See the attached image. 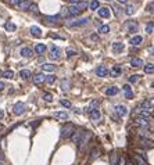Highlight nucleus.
Segmentation results:
<instances>
[{
  "label": "nucleus",
  "mask_w": 154,
  "mask_h": 165,
  "mask_svg": "<svg viewBox=\"0 0 154 165\" xmlns=\"http://www.w3.org/2000/svg\"><path fill=\"white\" fill-rule=\"evenodd\" d=\"M135 124L139 125V126H143V128H147L150 124V121H149V118H145V117H140V115H139V117L135 119Z\"/></svg>",
  "instance_id": "obj_9"
},
{
  "label": "nucleus",
  "mask_w": 154,
  "mask_h": 165,
  "mask_svg": "<svg viewBox=\"0 0 154 165\" xmlns=\"http://www.w3.org/2000/svg\"><path fill=\"white\" fill-rule=\"evenodd\" d=\"M46 82L50 83V85H51V83H54L56 82V76L54 75H49V76H46Z\"/></svg>",
  "instance_id": "obj_42"
},
{
  "label": "nucleus",
  "mask_w": 154,
  "mask_h": 165,
  "mask_svg": "<svg viewBox=\"0 0 154 165\" xmlns=\"http://www.w3.org/2000/svg\"><path fill=\"white\" fill-rule=\"evenodd\" d=\"M151 110H154V104H153V106H151Z\"/></svg>",
  "instance_id": "obj_59"
},
{
  "label": "nucleus",
  "mask_w": 154,
  "mask_h": 165,
  "mask_svg": "<svg viewBox=\"0 0 154 165\" xmlns=\"http://www.w3.org/2000/svg\"><path fill=\"white\" fill-rule=\"evenodd\" d=\"M4 28L7 29V31H9V32H14V31L17 29V25L9 21V22H6V24H4Z\"/></svg>",
  "instance_id": "obj_27"
},
{
  "label": "nucleus",
  "mask_w": 154,
  "mask_h": 165,
  "mask_svg": "<svg viewBox=\"0 0 154 165\" xmlns=\"http://www.w3.org/2000/svg\"><path fill=\"white\" fill-rule=\"evenodd\" d=\"M146 10H147L149 13H154V1L149 3V4H147V7H146Z\"/></svg>",
  "instance_id": "obj_45"
},
{
  "label": "nucleus",
  "mask_w": 154,
  "mask_h": 165,
  "mask_svg": "<svg viewBox=\"0 0 154 165\" xmlns=\"http://www.w3.org/2000/svg\"><path fill=\"white\" fill-rule=\"evenodd\" d=\"M107 1H110V0H107Z\"/></svg>",
  "instance_id": "obj_61"
},
{
  "label": "nucleus",
  "mask_w": 154,
  "mask_h": 165,
  "mask_svg": "<svg viewBox=\"0 0 154 165\" xmlns=\"http://www.w3.org/2000/svg\"><path fill=\"white\" fill-rule=\"evenodd\" d=\"M60 54H61L60 47L54 46V45H51V46H50V54H49L50 58H51V60H59L60 58Z\"/></svg>",
  "instance_id": "obj_6"
},
{
  "label": "nucleus",
  "mask_w": 154,
  "mask_h": 165,
  "mask_svg": "<svg viewBox=\"0 0 154 165\" xmlns=\"http://www.w3.org/2000/svg\"><path fill=\"white\" fill-rule=\"evenodd\" d=\"M21 55H22L24 58H29V57H32V49H29V47H24V49H21Z\"/></svg>",
  "instance_id": "obj_21"
},
{
  "label": "nucleus",
  "mask_w": 154,
  "mask_h": 165,
  "mask_svg": "<svg viewBox=\"0 0 154 165\" xmlns=\"http://www.w3.org/2000/svg\"><path fill=\"white\" fill-rule=\"evenodd\" d=\"M146 31L149 33H153V31H154V21H151L150 24H147V27H146Z\"/></svg>",
  "instance_id": "obj_40"
},
{
  "label": "nucleus",
  "mask_w": 154,
  "mask_h": 165,
  "mask_svg": "<svg viewBox=\"0 0 154 165\" xmlns=\"http://www.w3.org/2000/svg\"><path fill=\"white\" fill-rule=\"evenodd\" d=\"M115 111H117V114L119 117H125L128 114V108L125 106H122V104H117L115 106Z\"/></svg>",
  "instance_id": "obj_12"
},
{
  "label": "nucleus",
  "mask_w": 154,
  "mask_h": 165,
  "mask_svg": "<svg viewBox=\"0 0 154 165\" xmlns=\"http://www.w3.org/2000/svg\"><path fill=\"white\" fill-rule=\"evenodd\" d=\"M95 72H96V75H97V76H100V78H104V76H107V75L110 73V69L106 68V67H97Z\"/></svg>",
  "instance_id": "obj_10"
},
{
  "label": "nucleus",
  "mask_w": 154,
  "mask_h": 165,
  "mask_svg": "<svg viewBox=\"0 0 154 165\" xmlns=\"http://www.w3.org/2000/svg\"><path fill=\"white\" fill-rule=\"evenodd\" d=\"M4 87H6L4 82H0V92H1V90H4Z\"/></svg>",
  "instance_id": "obj_52"
},
{
  "label": "nucleus",
  "mask_w": 154,
  "mask_h": 165,
  "mask_svg": "<svg viewBox=\"0 0 154 165\" xmlns=\"http://www.w3.org/2000/svg\"><path fill=\"white\" fill-rule=\"evenodd\" d=\"M89 21H90L89 18H79V19H75V21H69V22H68V27H72V28L83 27V25H86Z\"/></svg>",
  "instance_id": "obj_7"
},
{
  "label": "nucleus",
  "mask_w": 154,
  "mask_h": 165,
  "mask_svg": "<svg viewBox=\"0 0 154 165\" xmlns=\"http://www.w3.org/2000/svg\"><path fill=\"white\" fill-rule=\"evenodd\" d=\"M25 110H27V107H25V104L24 103H21V101H18V103H15L13 107V112L15 115H22L24 112H25Z\"/></svg>",
  "instance_id": "obj_5"
},
{
  "label": "nucleus",
  "mask_w": 154,
  "mask_h": 165,
  "mask_svg": "<svg viewBox=\"0 0 154 165\" xmlns=\"http://www.w3.org/2000/svg\"><path fill=\"white\" fill-rule=\"evenodd\" d=\"M122 89H124V90H125V92H129V90H131L132 87L129 86V85H124V87H122Z\"/></svg>",
  "instance_id": "obj_51"
},
{
  "label": "nucleus",
  "mask_w": 154,
  "mask_h": 165,
  "mask_svg": "<svg viewBox=\"0 0 154 165\" xmlns=\"http://www.w3.org/2000/svg\"><path fill=\"white\" fill-rule=\"evenodd\" d=\"M87 7V3L85 1H79L77 4H72L68 7V11H69V15H78V14H81L82 11H85V9Z\"/></svg>",
  "instance_id": "obj_1"
},
{
  "label": "nucleus",
  "mask_w": 154,
  "mask_h": 165,
  "mask_svg": "<svg viewBox=\"0 0 154 165\" xmlns=\"http://www.w3.org/2000/svg\"><path fill=\"white\" fill-rule=\"evenodd\" d=\"M28 10H29L31 13H35V14L39 13V7H38V4H35V3H31V6H29Z\"/></svg>",
  "instance_id": "obj_36"
},
{
  "label": "nucleus",
  "mask_w": 154,
  "mask_h": 165,
  "mask_svg": "<svg viewBox=\"0 0 154 165\" xmlns=\"http://www.w3.org/2000/svg\"><path fill=\"white\" fill-rule=\"evenodd\" d=\"M85 133H86V130H85L83 128L75 129V132H74V133H72V136H71V140H72V143L78 144V143L82 140V138L85 136Z\"/></svg>",
  "instance_id": "obj_3"
},
{
  "label": "nucleus",
  "mask_w": 154,
  "mask_h": 165,
  "mask_svg": "<svg viewBox=\"0 0 154 165\" xmlns=\"http://www.w3.org/2000/svg\"><path fill=\"white\" fill-rule=\"evenodd\" d=\"M151 86H153V87H154V82H153V83H151Z\"/></svg>",
  "instance_id": "obj_60"
},
{
  "label": "nucleus",
  "mask_w": 154,
  "mask_h": 165,
  "mask_svg": "<svg viewBox=\"0 0 154 165\" xmlns=\"http://www.w3.org/2000/svg\"><path fill=\"white\" fill-rule=\"evenodd\" d=\"M0 165H4V162H3V161H0Z\"/></svg>",
  "instance_id": "obj_57"
},
{
  "label": "nucleus",
  "mask_w": 154,
  "mask_h": 165,
  "mask_svg": "<svg viewBox=\"0 0 154 165\" xmlns=\"http://www.w3.org/2000/svg\"><path fill=\"white\" fill-rule=\"evenodd\" d=\"M74 55H77V51L68 49V50H67V57H74Z\"/></svg>",
  "instance_id": "obj_47"
},
{
  "label": "nucleus",
  "mask_w": 154,
  "mask_h": 165,
  "mask_svg": "<svg viewBox=\"0 0 154 165\" xmlns=\"http://www.w3.org/2000/svg\"><path fill=\"white\" fill-rule=\"evenodd\" d=\"M90 118L93 119V121H99V119L101 118V114H100L99 108H96V110L92 111V112H90Z\"/></svg>",
  "instance_id": "obj_22"
},
{
  "label": "nucleus",
  "mask_w": 154,
  "mask_h": 165,
  "mask_svg": "<svg viewBox=\"0 0 154 165\" xmlns=\"http://www.w3.org/2000/svg\"><path fill=\"white\" fill-rule=\"evenodd\" d=\"M61 89H63L64 92H67L68 89H69V81L68 79H64L63 82H61Z\"/></svg>",
  "instance_id": "obj_35"
},
{
  "label": "nucleus",
  "mask_w": 154,
  "mask_h": 165,
  "mask_svg": "<svg viewBox=\"0 0 154 165\" xmlns=\"http://www.w3.org/2000/svg\"><path fill=\"white\" fill-rule=\"evenodd\" d=\"M118 3L119 4H125V3H128V0H118Z\"/></svg>",
  "instance_id": "obj_55"
},
{
  "label": "nucleus",
  "mask_w": 154,
  "mask_h": 165,
  "mask_svg": "<svg viewBox=\"0 0 154 165\" xmlns=\"http://www.w3.org/2000/svg\"><path fill=\"white\" fill-rule=\"evenodd\" d=\"M3 76H4L6 79H11L14 76V72L11 71V69H7V71H3Z\"/></svg>",
  "instance_id": "obj_34"
},
{
  "label": "nucleus",
  "mask_w": 154,
  "mask_h": 165,
  "mask_svg": "<svg viewBox=\"0 0 154 165\" xmlns=\"http://www.w3.org/2000/svg\"><path fill=\"white\" fill-rule=\"evenodd\" d=\"M0 76H3V72H1V71H0Z\"/></svg>",
  "instance_id": "obj_58"
},
{
  "label": "nucleus",
  "mask_w": 154,
  "mask_h": 165,
  "mask_svg": "<svg viewBox=\"0 0 154 165\" xmlns=\"http://www.w3.org/2000/svg\"><path fill=\"white\" fill-rule=\"evenodd\" d=\"M142 42H143V37L142 36H133V37H131V40H129V43H131V46H139Z\"/></svg>",
  "instance_id": "obj_17"
},
{
  "label": "nucleus",
  "mask_w": 154,
  "mask_h": 165,
  "mask_svg": "<svg viewBox=\"0 0 154 165\" xmlns=\"http://www.w3.org/2000/svg\"><path fill=\"white\" fill-rule=\"evenodd\" d=\"M135 162L137 165H149V164H147V160H146V158H143L142 156H139L137 153L135 154Z\"/></svg>",
  "instance_id": "obj_18"
},
{
  "label": "nucleus",
  "mask_w": 154,
  "mask_h": 165,
  "mask_svg": "<svg viewBox=\"0 0 154 165\" xmlns=\"http://www.w3.org/2000/svg\"><path fill=\"white\" fill-rule=\"evenodd\" d=\"M3 160H4V153L0 151V161H3Z\"/></svg>",
  "instance_id": "obj_54"
},
{
  "label": "nucleus",
  "mask_w": 154,
  "mask_h": 165,
  "mask_svg": "<svg viewBox=\"0 0 154 165\" xmlns=\"http://www.w3.org/2000/svg\"><path fill=\"white\" fill-rule=\"evenodd\" d=\"M128 81H129V82H131V83H135V82H137V81H139V75H131V76H129V79H128Z\"/></svg>",
  "instance_id": "obj_44"
},
{
  "label": "nucleus",
  "mask_w": 154,
  "mask_h": 165,
  "mask_svg": "<svg viewBox=\"0 0 154 165\" xmlns=\"http://www.w3.org/2000/svg\"><path fill=\"white\" fill-rule=\"evenodd\" d=\"M118 158H119V157H118L115 153H113V154H111V165H118Z\"/></svg>",
  "instance_id": "obj_38"
},
{
  "label": "nucleus",
  "mask_w": 154,
  "mask_h": 165,
  "mask_svg": "<svg viewBox=\"0 0 154 165\" xmlns=\"http://www.w3.org/2000/svg\"><path fill=\"white\" fill-rule=\"evenodd\" d=\"M60 104L64 107H67V108H71V101H68V100H60Z\"/></svg>",
  "instance_id": "obj_43"
},
{
  "label": "nucleus",
  "mask_w": 154,
  "mask_h": 165,
  "mask_svg": "<svg viewBox=\"0 0 154 165\" xmlns=\"http://www.w3.org/2000/svg\"><path fill=\"white\" fill-rule=\"evenodd\" d=\"M3 117H4V111H3L1 108H0V121L3 119Z\"/></svg>",
  "instance_id": "obj_53"
},
{
  "label": "nucleus",
  "mask_w": 154,
  "mask_h": 165,
  "mask_svg": "<svg viewBox=\"0 0 154 165\" xmlns=\"http://www.w3.org/2000/svg\"><path fill=\"white\" fill-rule=\"evenodd\" d=\"M99 156H100V151L97 150V148H93V150L90 151V156H89V160H90V161H93V160H96V158H97Z\"/></svg>",
  "instance_id": "obj_28"
},
{
  "label": "nucleus",
  "mask_w": 154,
  "mask_h": 165,
  "mask_svg": "<svg viewBox=\"0 0 154 165\" xmlns=\"http://www.w3.org/2000/svg\"><path fill=\"white\" fill-rule=\"evenodd\" d=\"M127 27L129 28V31H131V32H136V31H137V24H136L135 21H133V22L129 21V22L127 24Z\"/></svg>",
  "instance_id": "obj_31"
},
{
  "label": "nucleus",
  "mask_w": 154,
  "mask_h": 165,
  "mask_svg": "<svg viewBox=\"0 0 154 165\" xmlns=\"http://www.w3.org/2000/svg\"><path fill=\"white\" fill-rule=\"evenodd\" d=\"M31 35L32 36H35V37H40L42 36V31H40V28L39 27H31Z\"/></svg>",
  "instance_id": "obj_19"
},
{
  "label": "nucleus",
  "mask_w": 154,
  "mask_h": 165,
  "mask_svg": "<svg viewBox=\"0 0 154 165\" xmlns=\"http://www.w3.org/2000/svg\"><path fill=\"white\" fill-rule=\"evenodd\" d=\"M90 132L89 130H86V133H85V136L82 138V140L79 143H78V146H79V151H83V148L86 147V144H87V142H89V139H90Z\"/></svg>",
  "instance_id": "obj_8"
},
{
  "label": "nucleus",
  "mask_w": 154,
  "mask_h": 165,
  "mask_svg": "<svg viewBox=\"0 0 154 165\" xmlns=\"http://www.w3.org/2000/svg\"><path fill=\"white\" fill-rule=\"evenodd\" d=\"M45 82H46V75H43V73H36L33 76V83L35 85H42Z\"/></svg>",
  "instance_id": "obj_13"
},
{
  "label": "nucleus",
  "mask_w": 154,
  "mask_h": 165,
  "mask_svg": "<svg viewBox=\"0 0 154 165\" xmlns=\"http://www.w3.org/2000/svg\"><path fill=\"white\" fill-rule=\"evenodd\" d=\"M42 68H43V71H47V72H53V71L56 69V65L49 64V63H46V64L42 65Z\"/></svg>",
  "instance_id": "obj_25"
},
{
  "label": "nucleus",
  "mask_w": 154,
  "mask_h": 165,
  "mask_svg": "<svg viewBox=\"0 0 154 165\" xmlns=\"http://www.w3.org/2000/svg\"><path fill=\"white\" fill-rule=\"evenodd\" d=\"M110 73H111L113 76H119V75L122 73V68H121V65H114L113 68L110 69Z\"/></svg>",
  "instance_id": "obj_14"
},
{
  "label": "nucleus",
  "mask_w": 154,
  "mask_h": 165,
  "mask_svg": "<svg viewBox=\"0 0 154 165\" xmlns=\"http://www.w3.org/2000/svg\"><path fill=\"white\" fill-rule=\"evenodd\" d=\"M45 19L47 22H57L60 19V15H49V17H45Z\"/></svg>",
  "instance_id": "obj_32"
},
{
  "label": "nucleus",
  "mask_w": 154,
  "mask_h": 165,
  "mask_svg": "<svg viewBox=\"0 0 154 165\" xmlns=\"http://www.w3.org/2000/svg\"><path fill=\"white\" fill-rule=\"evenodd\" d=\"M43 100L47 101V103H51V101H53V96H51L50 93H45V94H43Z\"/></svg>",
  "instance_id": "obj_39"
},
{
  "label": "nucleus",
  "mask_w": 154,
  "mask_h": 165,
  "mask_svg": "<svg viewBox=\"0 0 154 165\" xmlns=\"http://www.w3.org/2000/svg\"><path fill=\"white\" fill-rule=\"evenodd\" d=\"M151 103H150V100H145V101H142L140 103V107H142V110H151Z\"/></svg>",
  "instance_id": "obj_26"
},
{
  "label": "nucleus",
  "mask_w": 154,
  "mask_h": 165,
  "mask_svg": "<svg viewBox=\"0 0 154 165\" xmlns=\"http://www.w3.org/2000/svg\"><path fill=\"white\" fill-rule=\"evenodd\" d=\"M20 76L22 79H29L31 78V71H28V69H22L21 72H20Z\"/></svg>",
  "instance_id": "obj_30"
},
{
  "label": "nucleus",
  "mask_w": 154,
  "mask_h": 165,
  "mask_svg": "<svg viewBox=\"0 0 154 165\" xmlns=\"http://www.w3.org/2000/svg\"><path fill=\"white\" fill-rule=\"evenodd\" d=\"M125 97H127V99H133V93H132V90L125 92Z\"/></svg>",
  "instance_id": "obj_48"
},
{
  "label": "nucleus",
  "mask_w": 154,
  "mask_h": 165,
  "mask_svg": "<svg viewBox=\"0 0 154 165\" xmlns=\"http://www.w3.org/2000/svg\"><path fill=\"white\" fill-rule=\"evenodd\" d=\"M143 60L142 58H132L131 60V67H133V68H140V67H143Z\"/></svg>",
  "instance_id": "obj_16"
},
{
  "label": "nucleus",
  "mask_w": 154,
  "mask_h": 165,
  "mask_svg": "<svg viewBox=\"0 0 154 165\" xmlns=\"http://www.w3.org/2000/svg\"><path fill=\"white\" fill-rule=\"evenodd\" d=\"M118 165H125V158L124 157H119L118 158Z\"/></svg>",
  "instance_id": "obj_49"
},
{
  "label": "nucleus",
  "mask_w": 154,
  "mask_h": 165,
  "mask_svg": "<svg viewBox=\"0 0 154 165\" xmlns=\"http://www.w3.org/2000/svg\"><path fill=\"white\" fill-rule=\"evenodd\" d=\"M139 146L143 147V148H153L154 140L150 138H139Z\"/></svg>",
  "instance_id": "obj_4"
},
{
  "label": "nucleus",
  "mask_w": 154,
  "mask_h": 165,
  "mask_svg": "<svg viewBox=\"0 0 154 165\" xmlns=\"http://www.w3.org/2000/svg\"><path fill=\"white\" fill-rule=\"evenodd\" d=\"M149 53H150V54H153V55H154V47H150V49H149Z\"/></svg>",
  "instance_id": "obj_56"
},
{
  "label": "nucleus",
  "mask_w": 154,
  "mask_h": 165,
  "mask_svg": "<svg viewBox=\"0 0 154 165\" xmlns=\"http://www.w3.org/2000/svg\"><path fill=\"white\" fill-rule=\"evenodd\" d=\"M21 1H22V0H10V3H11L13 6H18Z\"/></svg>",
  "instance_id": "obj_50"
},
{
  "label": "nucleus",
  "mask_w": 154,
  "mask_h": 165,
  "mask_svg": "<svg viewBox=\"0 0 154 165\" xmlns=\"http://www.w3.org/2000/svg\"><path fill=\"white\" fill-rule=\"evenodd\" d=\"M145 72L146 73H154V64H146Z\"/></svg>",
  "instance_id": "obj_33"
},
{
  "label": "nucleus",
  "mask_w": 154,
  "mask_h": 165,
  "mask_svg": "<svg viewBox=\"0 0 154 165\" xmlns=\"http://www.w3.org/2000/svg\"><path fill=\"white\" fill-rule=\"evenodd\" d=\"M90 9L92 10H97V9H99V1H97V0H93V1L90 3Z\"/></svg>",
  "instance_id": "obj_46"
},
{
  "label": "nucleus",
  "mask_w": 154,
  "mask_h": 165,
  "mask_svg": "<svg viewBox=\"0 0 154 165\" xmlns=\"http://www.w3.org/2000/svg\"><path fill=\"white\" fill-rule=\"evenodd\" d=\"M118 93V87H115V86H110L107 90H106V94L107 96H115Z\"/></svg>",
  "instance_id": "obj_23"
},
{
  "label": "nucleus",
  "mask_w": 154,
  "mask_h": 165,
  "mask_svg": "<svg viewBox=\"0 0 154 165\" xmlns=\"http://www.w3.org/2000/svg\"><path fill=\"white\" fill-rule=\"evenodd\" d=\"M35 51H36L38 54H43V53L46 51V46L43 45V43H39V45L35 46Z\"/></svg>",
  "instance_id": "obj_24"
},
{
  "label": "nucleus",
  "mask_w": 154,
  "mask_h": 165,
  "mask_svg": "<svg viewBox=\"0 0 154 165\" xmlns=\"http://www.w3.org/2000/svg\"><path fill=\"white\" fill-rule=\"evenodd\" d=\"M99 32L100 33H107V32H110V27H108V25H101V27L99 28Z\"/></svg>",
  "instance_id": "obj_37"
},
{
  "label": "nucleus",
  "mask_w": 154,
  "mask_h": 165,
  "mask_svg": "<svg viewBox=\"0 0 154 165\" xmlns=\"http://www.w3.org/2000/svg\"><path fill=\"white\" fill-rule=\"evenodd\" d=\"M97 14H99V17H101V18H108L111 13H110L108 7H100V9L97 10Z\"/></svg>",
  "instance_id": "obj_11"
},
{
  "label": "nucleus",
  "mask_w": 154,
  "mask_h": 165,
  "mask_svg": "<svg viewBox=\"0 0 154 165\" xmlns=\"http://www.w3.org/2000/svg\"><path fill=\"white\" fill-rule=\"evenodd\" d=\"M113 50L114 53H121L124 50V45L121 42H114L113 43Z\"/></svg>",
  "instance_id": "obj_20"
},
{
  "label": "nucleus",
  "mask_w": 154,
  "mask_h": 165,
  "mask_svg": "<svg viewBox=\"0 0 154 165\" xmlns=\"http://www.w3.org/2000/svg\"><path fill=\"white\" fill-rule=\"evenodd\" d=\"M125 13H127L128 15H132V14L135 13V6H128L127 10H125Z\"/></svg>",
  "instance_id": "obj_41"
},
{
  "label": "nucleus",
  "mask_w": 154,
  "mask_h": 165,
  "mask_svg": "<svg viewBox=\"0 0 154 165\" xmlns=\"http://www.w3.org/2000/svg\"><path fill=\"white\" fill-rule=\"evenodd\" d=\"M74 132H75V126L72 124H65L60 130V136H61V139H68L72 136Z\"/></svg>",
  "instance_id": "obj_2"
},
{
  "label": "nucleus",
  "mask_w": 154,
  "mask_h": 165,
  "mask_svg": "<svg viewBox=\"0 0 154 165\" xmlns=\"http://www.w3.org/2000/svg\"><path fill=\"white\" fill-rule=\"evenodd\" d=\"M54 118L60 119V121H67L68 119V114L65 111H56L54 112Z\"/></svg>",
  "instance_id": "obj_15"
},
{
  "label": "nucleus",
  "mask_w": 154,
  "mask_h": 165,
  "mask_svg": "<svg viewBox=\"0 0 154 165\" xmlns=\"http://www.w3.org/2000/svg\"><path fill=\"white\" fill-rule=\"evenodd\" d=\"M18 6H20V9L21 10H28L29 9V6H31V1H29V0H22Z\"/></svg>",
  "instance_id": "obj_29"
}]
</instances>
